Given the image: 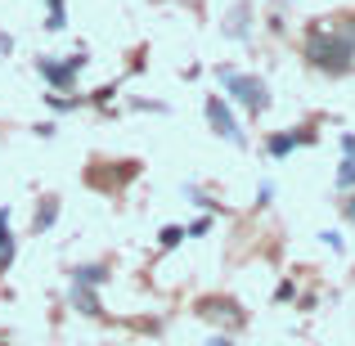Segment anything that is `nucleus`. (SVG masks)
Wrapping results in <instances>:
<instances>
[{
    "label": "nucleus",
    "mask_w": 355,
    "mask_h": 346,
    "mask_svg": "<svg viewBox=\"0 0 355 346\" xmlns=\"http://www.w3.org/2000/svg\"><path fill=\"white\" fill-rule=\"evenodd\" d=\"M306 54H311V63H315V68H324V72L355 68V50H351V41H347L342 27H320V32H311Z\"/></svg>",
    "instance_id": "1"
},
{
    "label": "nucleus",
    "mask_w": 355,
    "mask_h": 346,
    "mask_svg": "<svg viewBox=\"0 0 355 346\" xmlns=\"http://www.w3.org/2000/svg\"><path fill=\"white\" fill-rule=\"evenodd\" d=\"M225 86H230V95L239 99L248 113H266V86H261L257 77H239V72H225Z\"/></svg>",
    "instance_id": "2"
},
{
    "label": "nucleus",
    "mask_w": 355,
    "mask_h": 346,
    "mask_svg": "<svg viewBox=\"0 0 355 346\" xmlns=\"http://www.w3.org/2000/svg\"><path fill=\"white\" fill-rule=\"evenodd\" d=\"M207 117H211V126H216L225 139H234V144L243 139V135H239V126H234V117H230V108H225V99L211 95V99H207Z\"/></svg>",
    "instance_id": "3"
},
{
    "label": "nucleus",
    "mask_w": 355,
    "mask_h": 346,
    "mask_svg": "<svg viewBox=\"0 0 355 346\" xmlns=\"http://www.w3.org/2000/svg\"><path fill=\"white\" fill-rule=\"evenodd\" d=\"M41 72H45V77L54 81V86H68V81H72V77H77V72H81V59L63 63V68H59V63H50V59H41Z\"/></svg>",
    "instance_id": "4"
},
{
    "label": "nucleus",
    "mask_w": 355,
    "mask_h": 346,
    "mask_svg": "<svg viewBox=\"0 0 355 346\" xmlns=\"http://www.w3.org/2000/svg\"><path fill=\"white\" fill-rule=\"evenodd\" d=\"M14 261V234H9V211L0 207V266Z\"/></svg>",
    "instance_id": "5"
},
{
    "label": "nucleus",
    "mask_w": 355,
    "mask_h": 346,
    "mask_svg": "<svg viewBox=\"0 0 355 346\" xmlns=\"http://www.w3.org/2000/svg\"><path fill=\"white\" fill-rule=\"evenodd\" d=\"M302 139H306V135H275V139H270V157H284V153H293V148L302 144Z\"/></svg>",
    "instance_id": "6"
},
{
    "label": "nucleus",
    "mask_w": 355,
    "mask_h": 346,
    "mask_svg": "<svg viewBox=\"0 0 355 346\" xmlns=\"http://www.w3.org/2000/svg\"><path fill=\"white\" fill-rule=\"evenodd\" d=\"M72 297H77V306L86 315H99V302H95V293H90V288H81V284H72Z\"/></svg>",
    "instance_id": "7"
},
{
    "label": "nucleus",
    "mask_w": 355,
    "mask_h": 346,
    "mask_svg": "<svg viewBox=\"0 0 355 346\" xmlns=\"http://www.w3.org/2000/svg\"><path fill=\"white\" fill-rule=\"evenodd\" d=\"M77 284H81V288L104 284V266H81V270H77Z\"/></svg>",
    "instance_id": "8"
},
{
    "label": "nucleus",
    "mask_w": 355,
    "mask_h": 346,
    "mask_svg": "<svg viewBox=\"0 0 355 346\" xmlns=\"http://www.w3.org/2000/svg\"><path fill=\"white\" fill-rule=\"evenodd\" d=\"M157 239H162V248H175V243L184 239V230H175V225H166L162 234H157Z\"/></svg>",
    "instance_id": "9"
},
{
    "label": "nucleus",
    "mask_w": 355,
    "mask_h": 346,
    "mask_svg": "<svg viewBox=\"0 0 355 346\" xmlns=\"http://www.w3.org/2000/svg\"><path fill=\"white\" fill-rule=\"evenodd\" d=\"M338 184H342V189H355V162H347L338 171Z\"/></svg>",
    "instance_id": "10"
},
{
    "label": "nucleus",
    "mask_w": 355,
    "mask_h": 346,
    "mask_svg": "<svg viewBox=\"0 0 355 346\" xmlns=\"http://www.w3.org/2000/svg\"><path fill=\"white\" fill-rule=\"evenodd\" d=\"M54 220V198H45V207H41V216H36V230H45Z\"/></svg>",
    "instance_id": "11"
},
{
    "label": "nucleus",
    "mask_w": 355,
    "mask_h": 346,
    "mask_svg": "<svg viewBox=\"0 0 355 346\" xmlns=\"http://www.w3.org/2000/svg\"><path fill=\"white\" fill-rule=\"evenodd\" d=\"M342 153H347V162H355V135L342 139Z\"/></svg>",
    "instance_id": "12"
},
{
    "label": "nucleus",
    "mask_w": 355,
    "mask_h": 346,
    "mask_svg": "<svg viewBox=\"0 0 355 346\" xmlns=\"http://www.w3.org/2000/svg\"><path fill=\"white\" fill-rule=\"evenodd\" d=\"M342 216H347V220H355V193H351L347 202H342Z\"/></svg>",
    "instance_id": "13"
},
{
    "label": "nucleus",
    "mask_w": 355,
    "mask_h": 346,
    "mask_svg": "<svg viewBox=\"0 0 355 346\" xmlns=\"http://www.w3.org/2000/svg\"><path fill=\"white\" fill-rule=\"evenodd\" d=\"M342 32H347V41H351V50H355V18H351L347 27H342Z\"/></svg>",
    "instance_id": "14"
},
{
    "label": "nucleus",
    "mask_w": 355,
    "mask_h": 346,
    "mask_svg": "<svg viewBox=\"0 0 355 346\" xmlns=\"http://www.w3.org/2000/svg\"><path fill=\"white\" fill-rule=\"evenodd\" d=\"M216 346H230V342H216Z\"/></svg>",
    "instance_id": "15"
}]
</instances>
